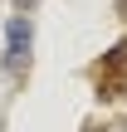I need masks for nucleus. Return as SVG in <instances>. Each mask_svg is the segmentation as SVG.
<instances>
[{"label":"nucleus","instance_id":"nucleus-1","mask_svg":"<svg viewBox=\"0 0 127 132\" xmlns=\"http://www.w3.org/2000/svg\"><path fill=\"white\" fill-rule=\"evenodd\" d=\"M29 59V20H15L10 24V69H20Z\"/></svg>","mask_w":127,"mask_h":132}]
</instances>
